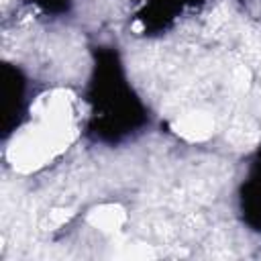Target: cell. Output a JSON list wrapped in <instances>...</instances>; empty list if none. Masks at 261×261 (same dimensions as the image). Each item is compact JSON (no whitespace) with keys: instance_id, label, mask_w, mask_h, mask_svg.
<instances>
[{"instance_id":"cell-1","label":"cell","mask_w":261,"mask_h":261,"mask_svg":"<svg viewBox=\"0 0 261 261\" xmlns=\"http://www.w3.org/2000/svg\"><path fill=\"white\" fill-rule=\"evenodd\" d=\"M69 133L71 100L63 90L47 92L33 108V122L22 128L8 147V157L20 171L37 169L69 143Z\"/></svg>"},{"instance_id":"cell-2","label":"cell","mask_w":261,"mask_h":261,"mask_svg":"<svg viewBox=\"0 0 261 261\" xmlns=\"http://www.w3.org/2000/svg\"><path fill=\"white\" fill-rule=\"evenodd\" d=\"M175 130L186 141H204L212 135L214 122L204 112H190V114L175 120Z\"/></svg>"},{"instance_id":"cell-3","label":"cell","mask_w":261,"mask_h":261,"mask_svg":"<svg viewBox=\"0 0 261 261\" xmlns=\"http://www.w3.org/2000/svg\"><path fill=\"white\" fill-rule=\"evenodd\" d=\"M126 214L118 204H100L90 210L88 222L102 232H116L124 224Z\"/></svg>"}]
</instances>
